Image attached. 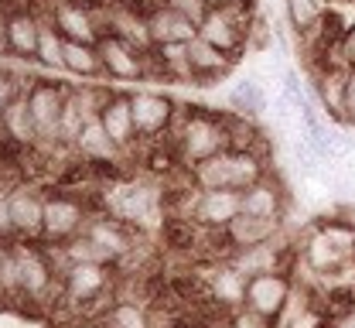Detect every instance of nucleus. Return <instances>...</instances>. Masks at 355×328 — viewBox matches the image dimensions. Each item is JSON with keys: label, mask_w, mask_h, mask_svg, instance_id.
<instances>
[{"label": "nucleus", "mask_w": 355, "mask_h": 328, "mask_svg": "<svg viewBox=\"0 0 355 328\" xmlns=\"http://www.w3.org/2000/svg\"><path fill=\"white\" fill-rule=\"evenodd\" d=\"M260 178H266V161L260 150H232L229 147V150H222V154L191 168L195 191H219V188L243 191Z\"/></svg>", "instance_id": "obj_1"}, {"label": "nucleus", "mask_w": 355, "mask_h": 328, "mask_svg": "<svg viewBox=\"0 0 355 328\" xmlns=\"http://www.w3.org/2000/svg\"><path fill=\"white\" fill-rule=\"evenodd\" d=\"M229 123L225 116L216 113H202V110H191L181 123H178V154L188 168L216 157L222 150H229Z\"/></svg>", "instance_id": "obj_2"}, {"label": "nucleus", "mask_w": 355, "mask_h": 328, "mask_svg": "<svg viewBox=\"0 0 355 328\" xmlns=\"http://www.w3.org/2000/svg\"><path fill=\"white\" fill-rule=\"evenodd\" d=\"M250 28H253L250 3H243V7H209L205 21L198 24V38L209 42L212 48H219L229 62H236L243 55L246 38H250Z\"/></svg>", "instance_id": "obj_3"}, {"label": "nucleus", "mask_w": 355, "mask_h": 328, "mask_svg": "<svg viewBox=\"0 0 355 328\" xmlns=\"http://www.w3.org/2000/svg\"><path fill=\"white\" fill-rule=\"evenodd\" d=\"M294 297V281L284 270H270V274H253L246 281V304L243 311L263 318L266 325L277 322L287 311V301Z\"/></svg>", "instance_id": "obj_4"}, {"label": "nucleus", "mask_w": 355, "mask_h": 328, "mask_svg": "<svg viewBox=\"0 0 355 328\" xmlns=\"http://www.w3.org/2000/svg\"><path fill=\"white\" fill-rule=\"evenodd\" d=\"M133 123H137V137H161L178 116V106L171 96L154 93V89H137L130 93Z\"/></svg>", "instance_id": "obj_5"}, {"label": "nucleus", "mask_w": 355, "mask_h": 328, "mask_svg": "<svg viewBox=\"0 0 355 328\" xmlns=\"http://www.w3.org/2000/svg\"><path fill=\"white\" fill-rule=\"evenodd\" d=\"M106 205L113 212V219L120 223H133V226H144L154 212H157V191L144 182H123L106 195Z\"/></svg>", "instance_id": "obj_6"}, {"label": "nucleus", "mask_w": 355, "mask_h": 328, "mask_svg": "<svg viewBox=\"0 0 355 328\" xmlns=\"http://www.w3.org/2000/svg\"><path fill=\"white\" fill-rule=\"evenodd\" d=\"M96 51H99L103 69L110 76H116V79H140L150 69V55L147 51L133 48L130 42H123L120 35H110V31L96 42Z\"/></svg>", "instance_id": "obj_7"}, {"label": "nucleus", "mask_w": 355, "mask_h": 328, "mask_svg": "<svg viewBox=\"0 0 355 328\" xmlns=\"http://www.w3.org/2000/svg\"><path fill=\"white\" fill-rule=\"evenodd\" d=\"M345 83H349V69L342 62H324L314 69V79H311V96L314 103L335 120V123H345Z\"/></svg>", "instance_id": "obj_8"}, {"label": "nucleus", "mask_w": 355, "mask_h": 328, "mask_svg": "<svg viewBox=\"0 0 355 328\" xmlns=\"http://www.w3.org/2000/svg\"><path fill=\"white\" fill-rule=\"evenodd\" d=\"M65 99H69V93H65L62 86H55V83H35V86L28 89V106H31L38 137L58 141V123H62Z\"/></svg>", "instance_id": "obj_9"}, {"label": "nucleus", "mask_w": 355, "mask_h": 328, "mask_svg": "<svg viewBox=\"0 0 355 328\" xmlns=\"http://www.w3.org/2000/svg\"><path fill=\"white\" fill-rule=\"evenodd\" d=\"M243 212L239 191L219 188V191H195V205H191V219L209 226V230H225L236 216Z\"/></svg>", "instance_id": "obj_10"}, {"label": "nucleus", "mask_w": 355, "mask_h": 328, "mask_svg": "<svg viewBox=\"0 0 355 328\" xmlns=\"http://www.w3.org/2000/svg\"><path fill=\"white\" fill-rule=\"evenodd\" d=\"M147 28H150V42H154V48L191 45V42L198 38V24H191L188 17H181L175 7H168V3H157V7L147 14Z\"/></svg>", "instance_id": "obj_11"}, {"label": "nucleus", "mask_w": 355, "mask_h": 328, "mask_svg": "<svg viewBox=\"0 0 355 328\" xmlns=\"http://www.w3.org/2000/svg\"><path fill=\"white\" fill-rule=\"evenodd\" d=\"M222 233H225V243H229L236 253H243V250H257V246L273 243V236L280 233V219H260V216L239 212Z\"/></svg>", "instance_id": "obj_12"}, {"label": "nucleus", "mask_w": 355, "mask_h": 328, "mask_svg": "<svg viewBox=\"0 0 355 328\" xmlns=\"http://www.w3.org/2000/svg\"><path fill=\"white\" fill-rule=\"evenodd\" d=\"M355 239L349 236H342L338 230H321V233H314L308 246V260L311 267L318 270V274H331V270H342L345 267V260H349V253H352Z\"/></svg>", "instance_id": "obj_13"}, {"label": "nucleus", "mask_w": 355, "mask_h": 328, "mask_svg": "<svg viewBox=\"0 0 355 328\" xmlns=\"http://www.w3.org/2000/svg\"><path fill=\"white\" fill-rule=\"evenodd\" d=\"M51 24L58 28V35L65 42H86V45H96L103 38V28L96 24V17L89 14L83 3H72V0H62L51 14Z\"/></svg>", "instance_id": "obj_14"}, {"label": "nucleus", "mask_w": 355, "mask_h": 328, "mask_svg": "<svg viewBox=\"0 0 355 328\" xmlns=\"http://www.w3.org/2000/svg\"><path fill=\"white\" fill-rule=\"evenodd\" d=\"M99 123L106 127L110 141L116 144L120 150L133 147V141H137V123H133L130 93H123V96H110V99H103V106H99Z\"/></svg>", "instance_id": "obj_15"}, {"label": "nucleus", "mask_w": 355, "mask_h": 328, "mask_svg": "<svg viewBox=\"0 0 355 328\" xmlns=\"http://www.w3.org/2000/svg\"><path fill=\"white\" fill-rule=\"evenodd\" d=\"M7 51L14 58H38V31H42V17L17 7L7 14Z\"/></svg>", "instance_id": "obj_16"}, {"label": "nucleus", "mask_w": 355, "mask_h": 328, "mask_svg": "<svg viewBox=\"0 0 355 328\" xmlns=\"http://www.w3.org/2000/svg\"><path fill=\"white\" fill-rule=\"evenodd\" d=\"M79 230H83V205H79L76 198H65V195L44 198L42 233L48 236V239H72Z\"/></svg>", "instance_id": "obj_17"}, {"label": "nucleus", "mask_w": 355, "mask_h": 328, "mask_svg": "<svg viewBox=\"0 0 355 328\" xmlns=\"http://www.w3.org/2000/svg\"><path fill=\"white\" fill-rule=\"evenodd\" d=\"M188 69H191V83L195 86H212L216 79H222L232 69V62L222 55L219 48H212L209 42L195 38L188 45Z\"/></svg>", "instance_id": "obj_18"}, {"label": "nucleus", "mask_w": 355, "mask_h": 328, "mask_svg": "<svg viewBox=\"0 0 355 328\" xmlns=\"http://www.w3.org/2000/svg\"><path fill=\"white\" fill-rule=\"evenodd\" d=\"M239 202H243V212L246 216H260V219H280L284 212V188L280 182H273L270 175L253 182L250 188L239 191Z\"/></svg>", "instance_id": "obj_19"}, {"label": "nucleus", "mask_w": 355, "mask_h": 328, "mask_svg": "<svg viewBox=\"0 0 355 328\" xmlns=\"http://www.w3.org/2000/svg\"><path fill=\"white\" fill-rule=\"evenodd\" d=\"M246 274L236 267V264H225L219 270H212V277H209V294H212V301H219L222 308H229L232 315L236 311H243V304H246Z\"/></svg>", "instance_id": "obj_20"}, {"label": "nucleus", "mask_w": 355, "mask_h": 328, "mask_svg": "<svg viewBox=\"0 0 355 328\" xmlns=\"http://www.w3.org/2000/svg\"><path fill=\"white\" fill-rule=\"evenodd\" d=\"M110 35H120L123 42H130L133 48H140V51H147L150 55V28H147V14H140V10H133V7H113V14H110Z\"/></svg>", "instance_id": "obj_21"}, {"label": "nucleus", "mask_w": 355, "mask_h": 328, "mask_svg": "<svg viewBox=\"0 0 355 328\" xmlns=\"http://www.w3.org/2000/svg\"><path fill=\"white\" fill-rule=\"evenodd\" d=\"M0 127L10 141L17 144H35L38 141V127H35V116H31V106H28V93H17L0 113Z\"/></svg>", "instance_id": "obj_22"}, {"label": "nucleus", "mask_w": 355, "mask_h": 328, "mask_svg": "<svg viewBox=\"0 0 355 328\" xmlns=\"http://www.w3.org/2000/svg\"><path fill=\"white\" fill-rule=\"evenodd\" d=\"M106 287V264H69L65 291L72 301H92Z\"/></svg>", "instance_id": "obj_23"}, {"label": "nucleus", "mask_w": 355, "mask_h": 328, "mask_svg": "<svg viewBox=\"0 0 355 328\" xmlns=\"http://www.w3.org/2000/svg\"><path fill=\"white\" fill-rule=\"evenodd\" d=\"M10 209V230L14 233H42L44 226V202L31 191H14L7 195Z\"/></svg>", "instance_id": "obj_24"}, {"label": "nucleus", "mask_w": 355, "mask_h": 328, "mask_svg": "<svg viewBox=\"0 0 355 328\" xmlns=\"http://www.w3.org/2000/svg\"><path fill=\"white\" fill-rule=\"evenodd\" d=\"M324 10H328V0H284L287 24L294 28L297 38H308L314 31H321Z\"/></svg>", "instance_id": "obj_25"}, {"label": "nucleus", "mask_w": 355, "mask_h": 328, "mask_svg": "<svg viewBox=\"0 0 355 328\" xmlns=\"http://www.w3.org/2000/svg\"><path fill=\"white\" fill-rule=\"evenodd\" d=\"M14 257H17V267H21V291L42 294L44 287L51 284L48 260H44L42 253H35V250H14Z\"/></svg>", "instance_id": "obj_26"}, {"label": "nucleus", "mask_w": 355, "mask_h": 328, "mask_svg": "<svg viewBox=\"0 0 355 328\" xmlns=\"http://www.w3.org/2000/svg\"><path fill=\"white\" fill-rule=\"evenodd\" d=\"M89 239L110 257V260H116V257H123L127 253V246H130V239H127V230H123V223H116V219H96L92 226H89Z\"/></svg>", "instance_id": "obj_27"}, {"label": "nucleus", "mask_w": 355, "mask_h": 328, "mask_svg": "<svg viewBox=\"0 0 355 328\" xmlns=\"http://www.w3.org/2000/svg\"><path fill=\"white\" fill-rule=\"evenodd\" d=\"M76 147H79L86 157H92V161H110V157L123 154L116 144L110 141V134H106V127H103L99 120H89L86 127H83V134H79Z\"/></svg>", "instance_id": "obj_28"}, {"label": "nucleus", "mask_w": 355, "mask_h": 328, "mask_svg": "<svg viewBox=\"0 0 355 328\" xmlns=\"http://www.w3.org/2000/svg\"><path fill=\"white\" fill-rule=\"evenodd\" d=\"M229 106L236 110V116H263V110H266L263 86L253 83V79L236 83V89L229 93Z\"/></svg>", "instance_id": "obj_29"}, {"label": "nucleus", "mask_w": 355, "mask_h": 328, "mask_svg": "<svg viewBox=\"0 0 355 328\" xmlns=\"http://www.w3.org/2000/svg\"><path fill=\"white\" fill-rule=\"evenodd\" d=\"M38 62L44 69H65V38L58 35L51 21H42V31H38Z\"/></svg>", "instance_id": "obj_30"}, {"label": "nucleus", "mask_w": 355, "mask_h": 328, "mask_svg": "<svg viewBox=\"0 0 355 328\" xmlns=\"http://www.w3.org/2000/svg\"><path fill=\"white\" fill-rule=\"evenodd\" d=\"M99 69H103V62H99L96 45L65 42V72H72V76H96Z\"/></svg>", "instance_id": "obj_31"}, {"label": "nucleus", "mask_w": 355, "mask_h": 328, "mask_svg": "<svg viewBox=\"0 0 355 328\" xmlns=\"http://www.w3.org/2000/svg\"><path fill=\"white\" fill-rule=\"evenodd\" d=\"M86 123H89V120H86V113H83V106H79V99H76V93H69V99H65V110H62V123H58V141L76 144Z\"/></svg>", "instance_id": "obj_32"}, {"label": "nucleus", "mask_w": 355, "mask_h": 328, "mask_svg": "<svg viewBox=\"0 0 355 328\" xmlns=\"http://www.w3.org/2000/svg\"><path fill=\"white\" fill-rule=\"evenodd\" d=\"M154 58L157 65L168 72V76H181L191 83V69H188V45H161L154 48Z\"/></svg>", "instance_id": "obj_33"}, {"label": "nucleus", "mask_w": 355, "mask_h": 328, "mask_svg": "<svg viewBox=\"0 0 355 328\" xmlns=\"http://www.w3.org/2000/svg\"><path fill=\"white\" fill-rule=\"evenodd\" d=\"M65 257H69V264H110V257H106L89 236H76V239L65 246Z\"/></svg>", "instance_id": "obj_34"}, {"label": "nucleus", "mask_w": 355, "mask_h": 328, "mask_svg": "<svg viewBox=\"0 0 355 328\" xmlns=\"http://www.w3.org/2000/svg\"><path fill=\"white\" fill-rule=\"evenodd\" d=\"M106 328H147V315H144L137 304H116V308L110 311Z\"/></svg>", "instance_id": "obj_35"}, {"label": "nucleus", "mask_w": 355, "mask_h": 328, "mask_svg": "<svg viewBox=\"0 0 355 328\" xmlns=\"http://www.w3.org/2000/svg\"><path fill=\"white\" fill-rule=\"evenodd\" d=\"M161 3H168V7H175L181 17H188L191 24H202L205 21V14H209V0H161Z\"/></svg>", "instance_id": "obj_36"}, {"label": "nucleus", "mask_w": 355, "mask_h": 328, "mask_svg": "<svg viewBox=\"0 0 355 328\" xmlns=\"http://www.w3.org/2000/svg\"><path fill=\"white\" fill-rule=\"evenodd\" d=\"M21 291V267H17V257L7 253L3 264H0V291Z\"/></svg>", "instance_id": "obj_37"}, {"label": "nucleus", "mask_w": 355, "mask_h": 328, "mask_svg": "<svg viewBox=\"0 0 355 328\" xmlns=\"http://www.w3.org/2000/svg\"><path fill=\"white\" fill-rule=\"evenodd\" d=\"M338 48H342V65L355 69V21H352V28L345 31V38L338 42Z\"/></svg>", "instance_id": "obj_38"}, {"label": "nucleus", "mask_w": 355, "mask_h": 328, "mask_svg": "<svg viewBox=\"0 0 355 328\" xmlns=\"http://www.w3.org/2000/svg\"><path fill=\"white\" fill-rule=\"evenodd\" d=\"M345 123L355 127V69H349V83H345Z\"/></svg>", "instance_id": "obj_39"}, {"label": "nucleus", "mask_w": 355, "mask_h": 328, "mask_svg": "<svg viewBox=\"0 0 355 328\" xmlns=\"http://www.w3.org/2000/svg\"><path fill=\"white\" fill-rule=\"evenodd\" d=\"M14 96H17V83H14L10 76H3V72H0V113H3V106H7Z\"/></svg>", "instance_id": "obj_40"}, {"label": "nucleus", "mask_w": 355, "mask_h": 328, "mask_svg": "<svg viewBox=\"0 0 355 328\" xmlns=\"http://www.w3.org/2000/svg\"><path fill=\"white\" fill-rule=\"evenodd\" d=\"M232 325L236 328H266V322L263 318H257V315H250V311H236Z\"/></svg>", "instance_id": "obj_41"}, {"label": "nucleus", "mask_w": 355, "mask_h": 328, "mask_svg": "<svg viewBox=\"0 0 355 328\" xmlns=\"http://www.w3.org/2000/svg\"><path fill=\"white\" fill-rule=\"evenodd\" d=\"M0 233H10V209H7V198H0Z\"/></svg>", "instance_id": "obj_42"}, {"label": "nucleus", "mask_w": 355, "mask_h": 328, "mask_svg": "<svg viewBox=\"0 0 355 328\" xmlns=\"http://www.w3.org/2000/svg\"><path fill=\"white\" fill-rule=\"evenodd\" d=\"M250 0H209V7H243Z\"/></svg>", "instance_id": "obj_43"}, {"label": "nucleus", "mask_w": 355, "mask_h": 328, "mask_svg": "<svg viewBox=\"0 0 355 328\" xmlns=\"http://www.w3.org/2000/svg\"><path fill=\"white\" fill-rule=\"evenodd\" d=\"M3 257H7V250H3V246H0V264H3Z\"/></svg>", "instance_id": "obj_44"}]
</instances>
